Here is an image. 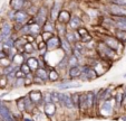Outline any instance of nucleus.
Returning <instances> with one entry per match:
<instances>
[{
	"label": "nucleus",
	"instance_id": "obj_36",
	"mask_svg": "<svg viewBox=\"0 0 126 121\" xmlns=\"http://www.w3.org/2000/svg\"><path fill=\"white\" fill-rule=\"evenodd\" d=\"M8 85H9L8 77L2 74V75H1V77H0V90H5V89H7Z\"/></svg>",
	"mask_w": 126,
	"mask_h": 121
},
{
	"label": "nucleus",
	"instance_id": "obj_26",
	"mask_svg": "<svg viewBox=\"0 0 126 121\" xmlns=\"http://www.w3.org/2000/svg\"><path fill=\"white\" fill-rule=\"evenodd\" d=\"M113 35H114L124 46H126V30H122V29H114Z\"/></svg>",
	"mask_w": 126,
	"mask_h": 121
},
{
	"label": "nucleus",
	"instance_id": "obj_38",
	"mask_svg": "<svg viewBox=\"0 0 126 121\" xmlns=\"http://www.w3.org/2000/svg\"><path fill=\"white\" fill-rule=\"evenodd\" d=\"M20 70H21V72H22V73H24L26 76H27V75H29V74H31V73H33L32 70H31L30 67H29V65L27 64L26 62L22 63V64L20 65Z\"/></svg>",
	"mask_w": 126,
	"mask_h": 121
},
{
	"label": "nucleus",
	"instance_id": "obj_34",
	"mask_svg": "<svg viewBox=\"0 0 126 121\" xmlns=\"http://www.w3.org/2000/svg\"><path fill=\"white\" fill-rule=\"evenodd\" d=\"M124 103V94L122 92H118L115 97V105L117 108H121Z\"/></svg>",
	"mask_w": 126,
	"mask_h": 121
},
{
	"label": "nucleus",
	"instance_id": "obj_2",
	"mask_svg": "<svg viewBox=\"0 0 126 121\" xmlns=\"http://www.w3.org/2000/svg\"><path fill=\"white\" fill-rule=\"evenodd\" d=\"M12 34H14V23L8 20L7 18L2 19V22L0 23V43L2 44Z\"/></svg>",
	"mask_w": 126,
	"mask_h": 121
},
{
	"label": "nucleus",
	"instance_id": "obj_8",
	"mask_svg": "<svg viewBox=\"0 0 126 121\" xmlns=\"http://www.w3.org/2000/svg\"><path fill=\"white\" fill-rule=\"evenodd\" d=\"M60 105H64L67 110H75L74 103L71 100V93L68 92H60Z\"/></svg>",
	"mask_w": 126,
	"mask_h": 121
},
{
	"label": "nucleus",
	"instance_id": "obj_12",
	"mask_svg": "<svg viewBox=\"0 0 126 121\" xmlns=\"http://www.w3.org/2000/svg\"><path fill=\"white\" fill-rule=\"evenodd\" d=\"M83 26V20H81V17L78 16V15L73 14L69 23L67 24V27H68L69 30H77L78 28Z\"/></svg>",
	"mask_w": 126,
	"mask_h": 121
},
{
	"label": "nucleus",
	"instance_id": "obj_29",
	"mask_svg": "<svg viewBox=\"0 0 126 121\" xmlns=\"http://www.w3.org/2000/svg\"><path fill=\"white\" fill-rule=\"evenodd\" d=\"M67 63H68V67H73V66H78L80 65V59L77 56H75L74 54H70L69 56H67Z\"/></svg>",
	"mask_w": 126,
	"mask_h": 121
},
{
	"label": "nucleus",
	"instance_id": "obj_35",
	"mask_svg": "<svg viewBox=\"0 0 126 121\" xmlns=\"http://www.w3.org/2000/svg\"><path fill=\"white\" fill-rule=\"evenodd\" d=\"M65 38H66L67 40H68L70 44H73L74 45L75 43H76V38H75V34H74V30H69L67 31V34L65 35Z\"/></svg>",
	"mask_w": 126,
	"mask_h": 121
},
{
	"label": "nucleus",
	"instance_id": "obj_51",
	"mask_svg": "<svg viewBox=\"0 0 126 121\" xmlns=\"http://www.w3.org/2000/svg\"><path fill=\"white\" fill-rule=\"evenodd\" d=\"M123 77H126V73H125V74H123Z\"/></svg>",
	"mask_w": 126,
	"mask_h": 121
},
{
	"label": "nucleus",
	"instance_id": "obj_6",
	"mask_svg": "<svg viewBox=\"0 0 126 121\" xmlns=\"http://www.w3.org/2000/svg\"><path fill=\"white\" fill-rule=\"evenodd\" d=\"M97 77H99V75H98L96 70L94 69L92 65H81V75H80V77H79L80 80L93 81Z\"/></svg>",
	"mask_w": 126,
	"mask_h": 121
},
{
	"label": "nucleus",
	"instance_id": "obj_37",
	"mask_svg": "<svg viewBox=\"0 0 126 121\" xmlns=\"http://www.w3.org/2000/svg\"><path fill=\"white\" fill-rule=\"evenodd\" d=\"M51 94V101L56 104H60V92H57V91H51L50 92Z\"/></svg>",
	"mask_w": 126,
	"mask_h": 121
},
{
	"label": "nucleus",
	"instance_id": "obj_44",
	"mask_svg": "<svg viewBox=\"0 0 126 121\" xmlns=\"http://www.w3.org/2000/svg\"><path fill=\"white\" fill-rule=\"evenodd\" d=\"M30 113H27L26 114V112H25L24 114H22V119L21 120L22 121H35L33 120V118H32V116H29Z\"/></svg>",
	"mask_w": 126,
	"mask_h": 121
},
{
	"label": "nucleus",
	"instance_id": "obj_45",
	"mask_svg": "<svg viewBox=\"0 0 126 121\" xmlns=\"http://www.w3.org/2000/svg\"><path fill=\"white\" fill-rule=\"evenodd\" d=\"M26 38H27V42H28V43H36V36L31 35V34L26 35Z\"/></svg>",
	"mask_w": 126,
	"mask_h": 121
},
{
	"label": "nucleus",
	"instance_id": "obj_49",
	"mask_svg": "<svg viewBox=\"0 0 126 121\" xmlns=\"http://www.w3.org/2000/svg\"><path fill=\"white\" fill-rule=\"evenodd\" d=\"M36 1H39V2H41V1H46V0H33V2L36 3Z\"/></svg>",
	"mask_w": 126,
	"mask_h": 121
},
{
	"label": "nucleus",
	"instance_id": "obj_20",
	"mask_svg": "<svg viewBox=\"0 0 126 121\" xmlns=\"http://www.w3.org/2000/svg\"><path fill=\"white\" fill-rule=\"evenodd\" d=\"M27 0H9V8L12 10H22L25 9V5H26Z\"/></svg>",
	"mask_w": 126,
	"mask_h": 121
},
{
	"label": "nucleus",
	"instance_id": "obj_39",
	"mask_svg": "<svg viewBox=\"0 0 126 121\" xmlns=\"http://www.w3.org/2000/svg\"><path fill=\"white\" fill-rule=\"evenodd\" d=\"M15 15H16V10L9 9L7 12H6V18H7L8 20H10V22L14 23V20H15Z\"/></svg>",
	"mask_w": 126,
	"mask_h": 121
},
{
	"label": "nucleus",
	"instance_id": "obj_27",
	"mask_svg": "<svg viewBox=\"0 0 126 121\" xmlns=\"http://www.w3.org/2000/svg\"><path fill=\"white\" fill-rule=\"evenodd\" d=\"M26 97H20L16 100V107L17 110L20 111L21 113H25L26 112Z\"/></svg>",
	"mask_w": 126,
	"mask_h": 121
},
{
	"label": "nucleus",
	"instance_id": "obj_46",
	"mask_svg": "<svg viewBox=\"0 0 126 121\" xmlns=\"http://www.w3.org/2000/svg\"><path fill=\"white\" fill-rule=\"evenodd\" d=\"M47 102H52V101H51V94H50V92L46 93V94L44 95V103H47Z\"/></svg>",
	"mask_w": 126,
	"mask_h": 121
},
{
	"label": "nucleus",
	"instance_id": "obj_32",
	"mask_svg": "<svg viewBox=\"0 0 126 121\" xmlns=\"http://www.w3.org/2000/svg\"><path fill=\"white\" fill-rule=\"evenodd\" d=\"M41 33V26H39L38 24H36V23H32L30 24V34L33 36H37Z\"/></svg>",
	"mask_w": 126,
	"mask_h": 121
},
{
	"label": "nucleus",
	"instance_id": "obj_25",
	"mask_svg": "<svg viewBox=\"0 0 126 121\" xmlns=\"http://www.w3.org/2000/svg\"><path fill=\"white\" fill-rule=\"evenodd\" d=\"M41 31H47V33H51V34H56V26H55V22H52L50 19H48L47 22L45 23L43 27H41Z\"/></svg>",
	"mask_w": 126,
	"mask_h": 121
},
{
	"label": "nucleus",
	"instance_id": "obj_40",
	"mask_svg": "<svg viewBox=\"0 0 126 121\" xmlns=\"http://www.w3.org/2000/svg\"><path fill=\"white\" fill-rule=\"evenodd\" d=\"M37 10H38V7H36V3H33V5H31L30 7L27 9V12L29 14L30 17H33L36 15V12H37Z\"/></svg>",
	"mask_w": 126,
	"mask_h": 121
},
{
	"label": "nucleus",
	"instance_id": "obj_31",
	"mask_svg": "<svg viewBox=\"0 0 126 121\" xmlns=\"http://www.w3.org/2000/svg\"><path fill=\"white\" fill-rule=\"evenodd\" d=\"M71 100L74 103V107L76 111H79V100H80V92H74L71 93Z\"/></svg>",
	"mask_w": 126,
	"mask_h": 121
},
{
	"label": "nucleus",
	"instance_id": "obj_7",
	"mask_svg": "<svg viewBox=\"0 0 126 121\" xmlns=\"http://www.w3.org/2000/svg\"><path fill=\"white\" fill-rule=\"evenodd\" d=\"M64 8V2L62 0H54L49 8V19L52 22H57L58 15H59L60 10Z\"/></svg>",
	"mask_w": 126,
	"mask_h": 121
},
{
	"label": "nucleus",
	"instance_id": "obj_1",
	"mask_svg": "<svg viewBox=\"0 0 126 121\" xmlns=\"http://www.w3.org/2000/svg\"><path fill=\"white\" fill-rule=\"evenodd\" d=\"M95 48H96L97 56L99 57L100 59H104V61H107V62L113 63L115 59H117L119 56H121L116 50H114V49H112L110 47H108V46H107L102 39L97 42Z\"/></svg>",
	"mask_w": 126,
	"mask_h": 121
},
{
	"label": "nucleus",
	"instance_id": "obj_33",
	"mask_svg": "<svg viewBox=\"0 0 126 121\" xmlns=\"http://www.w3.org/2000/svg\"><path fill=\"white\" fill-rule=\"evenodd\" d=\"M25 86V77H18L15 80V82L11 84L12 89H20Z\"/></svg>",
	"mask_w": 126,
	"mask_h": 121
},
{
	"label": "nucleus",
	"instance_id": "obj_50",
	"mask_svg": "<svg viewBox=\"0 0 126 121\" xmlns=\"http://www.w3.org/2000/svg\"><path fill=\"white\" fill-rule=\"evenodd\" d=\"M1 75H2V71H0V77H1Z\"/></svg>",
	"mask_w": 126,
	"mask_h": 121
},
{
	"label": "nucleus",
	"instance_id": "obj_23",
	"mask_svg": "<svg viewBox=\"0 0 126 121\" xmlns=\"http://www.w3.org/2000/svg\"><path fill=\"white\" fill-rule=\"evenodd\" d=\"M79 111L86 113L88 111V105H87V92L80 93V100H79Z\"/></svg>",
	"mask_w": 126,
	"mask_h": 121
},
{
	"label": "nucleus",
	"instance_id": "obj_5",
	"mask_svg": "<svg viewBox=\"0 0 126 121\" xmlns=\"http://www.w3.org/2000/svg\"><path fill=\"white\" fill-rule=\"evenodd\" d=\"M106 12H107V15L110 17L126 16V7L107 1L106 2Z\"/></svg>",
	"mask_w": 126,
	"mask_h": 121
},
{
	"label": "nucleus",
	"instance_id": "obj_17",
	"mask_svg": "<svg viewBox=\"0 0 126 121\" xmlns=\"http://www.w3.org/2000/svg\"><path fill=\"white\" fill-rule=\"evenodd\" d=\"M71 16H73V14H71L70 10L68 9H64L63 8L62 10H60L59 15H58V18H57V22L59 23H63V24H68L69 20H70Z\"/></svg>",
	"mask_w": 126,
	"mask_h": 121
},
{
	"label": "nucleus",
	"instance_id": "obj_9",
	"mask_svg": "<svg viewBox=\"0 0 126 121\" xmlns=\"http://www.w3.org/2000/svg\"><path fill=\"white\" fill-rule=\"evenodd\" d=\"M46 46L48 50H56L60 48V37L57 34H54L48 40H46Z\"/></svg>",
	"mask_w": 126,
	"mask_h": 121
},
{
	"label": "nucleus",
	"instance_id": "obj_43",
	"mask_svg": "<svg viewBox=\"0 0 126 121\" xmlns=\"http://www.w3.org/2000/svg\"><path fill=\"white\" fill-rule=\"evenodd\" d=\"M110 2H113V3H116V5H119V6H124L126 7V0H107Z\"/></svg>",
	"mask_w": 126,
	"mask_h": 121
},
{
	"label": "nucleus",
	"instance_id": "obj_16",
	"mask_svg": "<svg viewBox=\"0 0 126 121\" xmlns=\"http://www.w3.org/2000/svg\"><path fill=\"white\" fill-rule=\"evenodd\" d=\"M67 74H68L69 80H76V78H79L80 75H81V65L68 67V70H67Z\"/></svg>",
	"mask_w": 126,
	"mask_h": 121
},
{
	"label": "nucleus",
	"instance_id": "obj_10",
	"mask_svg": "<svg viewBox=\"0 0 126 121\" xmlns=\"http://www.w3.org/2000/svg\"><path fill=\"white\" fill-rule=\"evenodd\" d=\"M28 97L36 104V107L38 108L39 105H44V94L39 90H33L28 93Z\"/></svg>",
	"mask_w": 126,
	"mask_h": 121
},
{
	"label": "nucleus",
	"instance_id": "obj_14",
	"mask_svg": "<svg viewBox=\"0 0 126 121\" xmlns=\"http://www.w3.org/2000/svg\"><path fill=\"white\" fill-rule=\"evenodd\" d=\"M56 88L60 89V90H68V89H78L81 86V83L79 82H71L70 81H64L62 83H57L55 84Z\"/></svg>",
	"mask_w": 126,
	"mask_h": 121
},
{
	"label": "nucleus",
	"instance_id": "obj_30",
	"mask_svg": "<svg viewBox=\"0 0 126 121\" xmlns=\"http://www.w3.org/2000/svg\"><path fill=\"white\" fill-rule=\"evenodd\" d=\"M18 67H19V65H16L15 63H11V64L8 65V66L2 67V74L3 75H9V74L16 72V70L18 69Z\"/></svg>",
	"mask_w": 126,
	"mask_h": 121
},
{
	"label": "nucleus",
	"instance_id": "obj_42",
	"mask_svg": "<svg viewBox=\"0 0 126 121\" xmlns=\"http://www.w3.org/2000/svg\"><path fill=\"white\" fill-rule=\"evenodd\" d=\"M33 83L38 84V85H44V84H46V82L43 80V78L38 77V76H36L35 74H33Z\"/></svg>",
	"mask_w": 126,
	"mask_h": 121
},
{
	"label": "nucleus",
	"instance_id": "obj_13",
	"mask_svg": "<svg viewBox=\"0 0 126 121\" xmlns=\"http://www.w3.org/2000/svg\"><path fill=\"white\" fill-rule=\"evenodd\" d=\"M100 114L105 117H108L113 113V103L112 100H106V101H102V104L99 107Z\"/></svg>",
	"mask_w": 126,
	"mask_h": 121
},
{
	"label": "nucleus",
	"instance_id": "obj_21",
	"mask_svg": "<svg viewBox=\"0 0 126 121\" xmlns=\"http://www.w3.org/2000/svg\"><path fill=\"white\" fill-rule=\"evenodd\" d=\"M26 63L29 65L32 72H35L36 70L40 66V63H39V57L37 56H28L26 58Z\"/></svg>",
	"mask_w": 126,
	"mask_h": 121
},
{
	"label": "nucleus",
	"instance_id": "obj_15",
	"mask_svg": "<svg viewBox=\"0 0 126 121\" xmlns=\"http://www.w3.org/2000/svg\"><path fill=\"white\" fill-rule=\"evenodd\" d=\"M60 49L66 56L73 54V44H70L65 37H60Z\"/></svg>",
	"mask_w": 126,
	"mask_h": 121
},
{
	"label": "nucleus",
	"instance_id": "obj_24",
	"mask_svg": "<svg viewBox=\"0 0 126 121\" xmlns=\"http://www.w3.org/2000/svg\"><path fill=\"white\" fill-rule=\"evenodd\" d=\"M55 26H56V34L59 37H65V35L68 31V27L66 24H63L59 22H55Z\"/></svg>",
	"mask_w": 126,
	"mask_h": 121
},
{
	"label": "nucleus",
	"instance_id": "obj_28",
	"mask_svg": "<svg viewBox=\"0 0 126 121\" xmlns=\"http://www.w3.org/2000/svg\"><path fill=\"white\" fill-rule=\"evenodd\" d=\"M48 78H49V82L54 83V82H57L58 80L60 78V75H59V72L55 69V67H52V69L49 70V73H48Z\"/></svg>",
	"mask_w": 126,
	"mask_h": 121
},
{
	"label": "nucleus",
	"instance_id": "obj_22",
	"mask_svg": "<svg viewBox=\"0 0 126 121\" xmlns=\"http://www.w3.org/2000/svg\"><path fill=\"white\" fill-rule=\"evenodd\" d=\"M48 73H49V71H48L45 66H39L38 69L33 72V74H35L36 76L43 78L45 82H48V81H49V78H48Z\"/></svg>",
	"mask_w": 126,
	"mask_h": 121
},
{
	"label": "nucleus",
	"instance_id": "obj_19",
	"mask_svg": "<svg viewBox=\"0 0 126 121\" xmlns=\"http://www.w3.org/2000/svg\"><path fill=\"white\" fill-rule=\"evenodd\" d=\"M114 20V27L115 29H122L126 30V16L122 17H112Z\"/></svg>",
	"mask_w": 126,
	"mask_h": 121
},
{
	"label": "nucleus",
	"instance_id": "obj_3",
	"mask_svg": "<svg viewBox=\"0 0 126 121\" xmlns=\"http://www.w3.org/2000/svg\"><path fill=\"white\" fill-rule=\"evenodd\" d=\"M102 40L106 44L107 46H108V47H110L112 49L116 50L119 55L123 54L125 46H124L114 35H104L103 36V38H102Z\"/></svg>",
	"mask_w": 126,
	"mask_h": 121
},
{
	"label": "nucleus",
	"instance_id": "obj_4",
	"mask_svg": "<svg viewBox=\"0 0 126 121\" xmlns=\"http://www.w3.org/2000/svg\"><path fill=\"white\" fill-rule=\"evenodd\" d=\"M48 19H49V7L45 3H43L38 7V10L33 16V20H35L36 24H38L39 26L43 27Z\"/></svg>",
	"mask_w": 126,
	"mask_h": 121
},
{
	"label": "nucleus",
	"instance_id": "obj_41",
	"mask_svg": "<svg viewBox=\"0 0 126 121\" xmlns=\"http://www.w3.org/2000/svg\"><path fill=\"white\" fill-rule=\"evenodd\" d=\"M11 59L9 58V57H7V58H3V59H0V66L1 67H6L8 66V65L11 64Z\"/></svg>",
	"mask_w": 126,
	"mask_h": 121
},
{
	"label": "nucleus",
	"instance_id": "obj_11",
	"mask_svg": "<svg viewBox=\"0 0 126 121\" xmlns=\"http://www.w3.org/2000/svg\"><path fill=\"white\" fill-rule=\"evenodd\" d=\"M29 19H30V16L27 12V10H25V9L18 10V11H16V15H15L14 23H17V24H19V25H25L28 23Z\"/></svg>",
	"mask_w": 126,
	"mask_h": 121
},
{
	"label": "nucleus",
	"instance_id": "obj_18",
	"mask_svg": "<svg viewBox=\"0 0 126 121\" xmlns=\"http://www.w3.org/2000/svg\"><path fill=\"white\" fill-rule=\"evenodd\" d=\"M43 111L47 114L48 117H51V116H55L56 112H57V104L54 102H47V103H44L43 105Z\"/></svg>",
	"mask_w": 126,
	"mask_h": 121
},
{
	"label": "nucleus",
	"instance_id": "obj_48",
	"mask_svg": "<svg viewBox=\"0 0 126 121\" xmlns=\"http://www.w3.org/2000/svg\"><path fill=\"white\" fill-rule=\"evenodd\" d=\"M8 94H9V92H3L2 94H0V99H2L3 97H6V95H8Z\"/></svg>",
	"mask_w": 126,
	"mask_h": 121
},
{
	"label": "nucleus",
	"instance_id": "obj_47",
	"mask_svg": "<svg viewBox=\"0 0 126 121\" xmlns=\"http://www.w3.org/2000/svg\"><path fill=\"white\" fill-rule=\"evenodd\" d=\"M8 57V54H7V52H6L5 49H0V59H3V58H7Z\"/></svg>",
	"mask_w": 126,
	"mask_h": 121
}]
</instances>
